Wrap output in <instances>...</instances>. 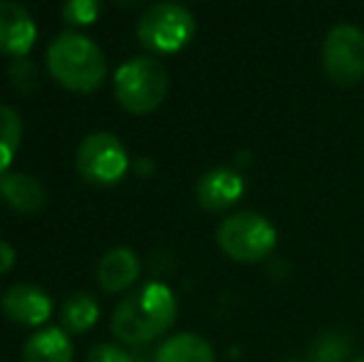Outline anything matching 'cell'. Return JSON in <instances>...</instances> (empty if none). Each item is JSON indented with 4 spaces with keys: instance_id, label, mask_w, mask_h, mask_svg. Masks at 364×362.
I'll list each match as a JSON object with an SVG mask.
<instances>
[{
    "instance_id": "cell-1",
    "label": "cell",
    "mask_w": 364,
    "mask_h": 362,
    "mask_svg": "<svg viewBox=\"0 0 364 362\" xmlns=\"http://www.w3.org/2000/svg\"><path fill=\"white\" fill-rule=\"evenodd\" d=\"M178 315L171 288L159 280L136 288L112 313V333L124 345H146L164 335Z\"/></svg>"
},
{
    "instance_id": "cell-2",
    "label": "cell",
    "mask_w": 364,
    "mask_h": 362,
    "mask_svg": "<svg viewBox=\"0 0 364 362\" xmlns=\"http://www.w3.org/2000/svg\"><path fill=\"white\" fill-rule=\"evenodd\" d=\"M48 70L55 82L73 92H95L107 78V60L100 45L75 30L58 35L48 48Z\"/></svg>"
},
{
    "instance_id": "cell-3",
    "label": "cell",
    "mask_w": 364,
    "mask_h": 362,
    "mask_svg": "<svg viewBox=\"0 0 364 362\" xmlns=\"http://www.w3.org/2000/svg\"><path fill=\"white\" fill-rule=\"evenodd\" d=\"M168 92V73L156 58H132L117 70L114 95L129 115H149Z\"/></svg>"
},
{
    "instance_id": "cell-4",
    "label": "cell",
    "mask_w": 364,
    "mask_h": 362,
    "mask_svg": "<svg viewBox=\"0 0 364 362\" xmlns=\"http://www.w3.org/2000/svg\"><path fill=\"white\" fill-rule=\"evenodd\" d=\"M220 251L238 263H258L270 256L278 243L275 226L255 211H238L223 218L216 231Z\"/></svg>"
},
{
    "instance_id": "cell-5",
    "label": "cell",
    "mask_w": 364,
    "mask_h": 362,
    "mask_svg": "<svg viewBox=\"0 0 364 362\" xmlns=\"http://www.w3.org/2000/svg\"><path fill=\"white\" fill-rule=\"evenodd\" d=\"M196 33V20L178 3H154L139 18L136 38L156 55H171L183 50Z\"/></svg>"
},
{
    "instance_id": "cell-6",
    "label": "cell",
    "mask_w": 364,
    "mask_h": 362,
    "mask_svg": "<svg viewBox=\"0 0 364 362\" xmlns=\"http://www.w3.org/2000/svg\"><path fill=\"white\" fill-rule=\"evenodd\" d=\"M322 70L330 82L352 87L364 78V30L357 25H335L322 40Z\"/></svg>"
},
{
    "instance_id": "cell-7",
    "label": "cell",
    "mask_w": 364,
    "mask_h": 362,
    "mask_svg": "<svg viewBox=\"0 0 364 362\" xmlns=\"http://www.w3.org/2000/svg\"><path fill=\"white\" fill-rule=\"evenodd\" d=\"M75 164L85 181L97 183V186H112L127 174L129 156L119 137L109 132H92L77 147Z\"/></svg>"
},
{
    "instance_id": "cell-8",
    "label": "cell",
    "mask_w": 364,
    "mask_h": 362,
    "mask_svg": "<svg viewBox=\"0 0 364 362\" xmlns=\"http://www.w3.org/2000/svg\"><path fill=\"white\" fill-rule=\"evenodd\" d=\"M0 308L10 323H18L23 328H40L53 315V300L40 285L15 283L3 293Z\"/></svg>"
},
{
    "instance_id": "cell-9",
    "label": "cell",
    "mask_w": 364,
    "mask_h": 362,
    "mask_svg": "<svg viewBox=\"0 0 364 362\" xmlns=\"http://www.w3.org/2000/svg\"><path fill=\"white\" fill-rule=\"evenodd\" d=\"M38 28L30 13L15 0H0V53L25 58L33 50Z\"/></svg>"
},
{
    "instance_id": "cell-10",
    "label": "cell",
    "mask_w": 364,
    "mask_h": 362,
    "mask_svg": "<svg viewBox=\"0 0 364 362\" xmlns=\"http://www.w3.org/2000/svg\"><path fill=\"white\" fill-rule=\"evenodd\" d=\"M245 191V181L233 169H213L198 179L196 201L206 211H225L230 208Z\"/></svg>"
},
{
    "instance_id": "cell-11",
    "label": "cell",
    "mask_w": 364,
    "mask_h": 362,
    "mask_svg": "<svg viewBox=\"0 0 364 362\" xmlns=\"http://www.w3.org/2000/svg\"><path fill=\"white\" fill-rule=\"evenodd\" d=\"M141 263L132 248H112L97 263V283L105 293H124L139 280Z\"/></svg>"
},
{
    "instance_id": "cell-12",
    "label": "cell",
    "mask_w": 364,
    "mask_h": 362,
    "mask_svg": "<svg viewBox=\"0 0 364 362\" xmlns=\"http://www.w3.org/2000/svg\"><path fill=\"white\" fill-rule=\"evenodd\" d=\"M0 198L18 213H35L45 206V186L25 171H0Z\"/></svg>"
},
{
    "instance_id": "cell-13",
    "label": "cell",
    "mask_w": 364,
    "mask_h": 362,
    "mask_svg": "<svg viewBox=\"0 0 364 362\" xmlns=\"http://www.w3.org/2000/svg\"><path fill=\"white\" fill-rule=\"evenodd\" d=\"M73 343L63 328L38 330L23 348V362H73Z\"/></svg>"
},
{
    "instance_id": "cell-14",
    "label": "cell",
    "mask_w": 364,
    "mask_h": 362,
    "mask_svg": "<svg viewBox=\"0 0 364 362\" xmlns=\"http://www.w3.org/2000/svg\"><path fill=\"white\" fill-rule=\"evenodd\" d=\"M154 362H216V353L203 335L178 333L159 345Z\"/></svg>"
},
{
    "instance_id": "cell-15",
    "label": "cell",
    "mask_w": 364,
    "mask_h": 362,
    "mask_svg": "<svg viewBox=\"0 0 364 362\" xmlns=\"http://www.w3.org/2000/svg\"><path fill=\"white\" fill-rule=\"evenodd\" d=\"M97 320H100V305L90 293H75L65 300L63 313H60L63 330L73 335H82L90 328H95Z\"/></svg>"
},
{
    "instance_id": "cell-16",
    "label": "cell",
    "mask_w": 364,
    "mask_h": 362,
    "mask_svg": "<svg viewBox=\"0 0 364 362\" xmlns=\"http://www.w3.org/2000/svg\"><path fill=\"white\" fill-rule=\"evenodd\" d=\"M20 139H23V119L8 105H0V171H5L18 154Z\"/></svg>"
},
{
    "instance_id": "cell-17",
    "label": "cell",
    "mask_w": 364,
    "mask_h": 362,
    "mask_svg": "<svg viewBox=\"0 0 364 362\" xmlns=\"http://www.w3.org/2000/svg\"><path fill=\"white\" fill-rule=\"evenodd\" d=\"M352 353V343L342 333H322L310 348L312 362H347Z\"/></svg>"
},
{
    "instance_id": "cell-18",
    "label": "cell",
    "mask_w": 364,
    "mask_h": 362,
    "mask_svg": "<svg viewBox=\"0 0 364 362\" xmlns=\"http://www.w3.org/2000/svg\"><path fill=\"white\" fill-rule=\"evenodd\" d=\"M8 75H10V82L18 92L23 95H33L38 90L40 80H38V65L25 55V58H13L8 65Z\"/></svg>"
},
{
    "instance_id": "cell-19",
    "label": "cell",
    "mask_w": 364,
    "mask_h": 362,
    "mask_svg": "<svg viewBox=\"0 0 364 362\" xmlns=\"http://www.w3.org/2000/svg\"><path fill=\"white\" fill-rule=\"evenodd\" d=\"M102 0H65L63 5V20L68 25L82 28V25H92L100 18Z\"/></svg>"
},
{
    "instance_id": "cell-20",
    "label": "cell",
    "mask_w": 364,
    "mask_h": 362,
    "mask_svg": "<svg viewBox=\"0 0 364 362\" xmlns=\"http://www.w3.org/2000/svg\"><path fill=\"white\" fill-rule=\"evenodd\" d=\"M87 362H134L127 350L117 348V345H109V343H100L90 350L87 355Z\"/></svg>"
},
{
    "instance_id": "cell-21",
    "label": "cell",
    "mask_w": 364,
    "mask_h": 362,
    "mask_svg": "<svg viewBox=\"0 0 364 362\" xmlns=\"http://www.w3.org/2000/svg\"><path fill=\"white\" fill-rule=\"evenodd\" d=\"M15 266V248L8 241H0V275Z\"/></svg>"
},
{
    "instance_id": "cell-22",
    "label": "cell",
    "mask_w": 364,
    "mask_h": 362,
    "mask_svg": "<svg viewBox=\"0 0 364 362\" xmlns=\"http://www.w3.org/2000/svg\"><path fill=\"white\" fill-rule=\"evenodd\" d=\"M119 5H124V8H132V5H139L141 0H117Z\"/></svg>"
},
{
    "instance_id": "cell-23",
    "label": "cell",
    "mask_w": 364,
    "mask_h": 362,
    "mask_svg": "<svg viewBox=\"0 0 364 362\" xmlns=\"http://www.w3.org/2000/svg\"><path fill=\"white\" fill-rule=\"evenodd\" d=\"M355 362H364V355H362V358H357Z\"/></svg>"
}]
</instances>
